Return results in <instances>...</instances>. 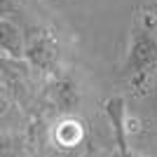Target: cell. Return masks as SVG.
<instances>
[{"label": "cell", "mask_w": 157, "mask_h": 157, "mask_svg": "<svg viewBox=\"0 0 157 157\" xmlns=\"http://www.w3.org/2000/svg\"><path fill=\"white\" fill-rule=\"evenodd\" d=\"M157 66V38L152 31H136L131 40V49L127 56V73L129 75H143Z\"/></svg>", "instance_id": "cell-1"}, {"label": "cell", "mask_w": 157, "mask_h": 157, "mask_svg": "<svg viewBox=\"0 0 157 157\" xmlns=\"http://www.w3.org/2000/svg\"><path fill=\"white\" fill-rule=\"evenodd\" d=\"M24 49H26L24 33L14 26L12 21L0 19V54H5L10 59H21Z\"/></svg>", "instance_id": "cell-2"}, {"label": "cell", "mask_w": 157, "mask_h": 157, "mask_svg": "<svg viewBox=\"0 0 157 157\" xmlns=\"http://www.w3.org/2000/svg\"><path fill=\"white\" fill-rule=\"evenodd\" d=\"M124 101L122 98H110L105 110L110 115V122H113V129H115V138H117V150L120 157H131L129 148H127V131H124Z\"/></svg>", "instance_id": "cell-3"}, {"label": "cell", "mask_w": 157, "mask_h": 157, "mask_svg": "<svg viewBox=\"0 0 157 157\" xmlns=\"http://www.w3.org/2000/svg\"><path fill=\"white\" fill-rule=\"evenodd\" d=\"M21 122V110L14 103V98L0 85V134L2 131H17Z\"/></svg>", "instance_id": "cell-4"}, {"label": "cell", "mask_w": 157, "mask_h": 157, "mask_svg": "<svg viewBox=\"0 0 157 157\" xmlns=\"http://www.w3.org/2000/svg\"><path fill=\"white\" fill-rule=\"evenodd\" d=\"M28 138L21 131H2L0 134V157H26Z\"/></svg>", "instance_id": "cell-5"}, {"label": "cell", "mask_w": 157, "mask_h": 157, "mask_svg": "<svg viewBox=\"0 0 157 157\" xmlns=\"http://www.w3.org/2000/svg\"><path fill=\"white\" fill-rule=\"evenodd\" d=\"M54 138H56V143L63 145V148H73V145H78L80 141L85 138V129H82V124H80L78 120L66 117L56 124Z\"/></svg>", "instance_id": "cell-6"}, {"label": "cell", "mask_w": 157, "mask_h": 157, "mask_svg": "<svg viewBox=\"0 0 157 157\" xmlns=\"http://www.w3.org/2000/svg\"><path fill=\"white\" fill-rule=\"evenodd\" d=\"M82 157H103V155H101V152H98L96 148H89V150H87V152H85Z\"/></svg>", "instance_id": "cell-7"}, {"label": "cell", "mask_w": 157, "mask_h": 157, "mask_svg": "<svg viewBox=\"0 0 157 157\" xmlns=\"http://www.w3.org/2000/svg\"><path fill=\"white\" fill-rule=\"evenodd\" d=\"M152 110H155V115H157V87H155V98H152Z\"/></svg>", "instance_id": "cell-8"}]
</instances>
